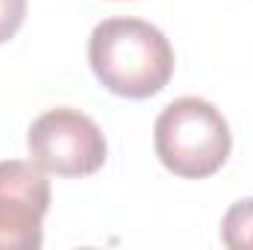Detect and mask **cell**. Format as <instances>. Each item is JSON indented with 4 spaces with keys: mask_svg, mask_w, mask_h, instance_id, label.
I'll list each match as a JSON object with an SVG mask.
<instances>
[{
    "mask_svg": "<svg viewBox=\"0 0 253 250\" xmlns=\"http://www.w3.org/2000/svg\"><path fill=\"white\" fill-rule=\"evenodd\" d=\"M88 62L112 94L144 100L168 85L174 47L162 30L141 18H106L91 30Z\"/></svg>",
    "mask_w": 253,
    "mask_h": 250,
    "instance_id": "6da1fadb",
    "label": "cell"
},
{
    "mask_svg": "<svg viewBox=\"0 0 253 250\" xmlns=\"http://www.w3.org/2000/svg\"><path fill=\"white\" fill-rule=\"evenodd\" d=\"M153 147L171 174L203 180L221 171L230 156L233 135L218 106L203 97H177L153 124Z\"/></svg>",
    "mask_w": 253,
    "mask_h": 250,
    "instance_id": "7a4b0ae2",
    "label": "cell"
},
{
    "mask_svg": "<svg viewBox=\"0 0 253 250\" xmlns=\"http://www.w3.org/2000/svg\"><path fill=\"white\" fill-rule=\"evenodd\" d=\"M27 147L33 162L56 177H91L106 162V138L100 126L71 106L39 115L30 124Z\"/></svg>",
    "mask_w": 253,
    "mask_h": 250,
    "instance_id": "3957f363",
    "label": "cell"
},
{
    "mask_svg": "<svg viewBox=\"0 0 253 250\" xmlns=\"http://www.w3.org/2000/svg\"><path fill=\"white\" fill-rule=\"evenodd\" d=\"M50 209V180L36 162H0V250H39L44 215Z\"/></svg>",
    "mask_w": 253,
    "mask_h": 250,
    "instance_id": "277c9868",
    "label": "cell"
},
{
    "mask_svg": "<svg viewBox=\"0 0 253 250\" xmlns=\"http://www.w3.org/2000/svg\"><path fill=\"white\" fill-rule=\"evenodd\" d=\"M221 242L230 250H253V197L233 203L221 221Z\"/></svg>",
    "mask_w": 253,
    "mask_h": 250,
    "instance_id": "5b68a950",
    "label": "cell"
},
{
    "mask_svg": "<svg viewBox=\"0 0 253 250\" xmlns=\"http://www.w3.org/2000/svg\"><path fill=\"white\" fill-rule=\"evenodd\" d=\"M27 18V0H0V44L9 42Z\"/></svg>",
    "mask_w": 253,
    "mask_h": 250,
    "instance_id": "8992f818",
    "label": "cell"
}]
</instances>
